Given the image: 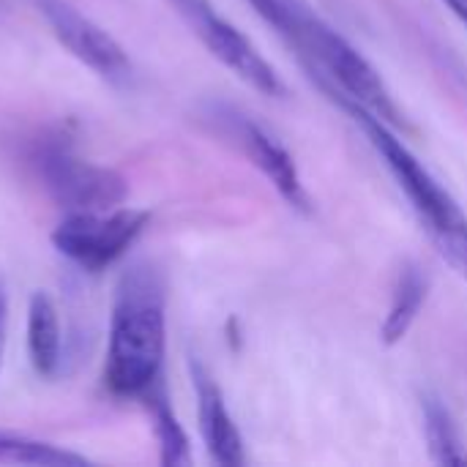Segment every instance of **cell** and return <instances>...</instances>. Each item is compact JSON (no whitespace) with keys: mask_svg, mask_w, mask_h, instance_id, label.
Listing matches in <instances>:
<instances>
[{"mask_svg":"<svg viewBox=\"0 0 467 467\" xmlns=\"http://www.w3.org/2000/svg\"><path fill=\"white\" fill-rule=\"evenodd\" d=\"M427 290H430V282L427 276L421 274V268L416 265H408L400 279H397V287H394V296H391V306H389V315L380 326V339L383 345H397L408 337L410 326L416 323L424 301H427Z\"/></svg>","mask_w":467,"mask_h":467,"instance_id":"11","label":"cell"},{"mask_svg":"<svg viewBox=\"0 0 467 467\" xmlns=\"http://www.w3.org/2000/svg\"><path fill=\"white\" fill-rule=\"evenodd\" d=\"M167 342L164 282L150 265L129 268L115 290L107 348V386L115 397H148L159 386Z\"/></svg>","mask_w":467,"mask_h":467,"instance_id":"2","label":"cell"},{"mask_svg":"<svg viewBox=\"0 0 467 467\" xmlns=\"http://www.w3.org/2000/svg\"><path fill=\"white\" fill-rule=\"evenodd\" d=\"M192 378H194V391H197L200 432H202L211 460L222 467L244 465L246 462L244 438L227 410V402L219 386L211 380V375L200 364H192Z\"/></svg>","mask_w":467,"mask_h":467,"instance_id":"9","label":"cell"},{"mask_svg":"<svg viewBox=\"0 0 467 467\" xmlns=\"http://www.w3.org/2000/svg\"><path fill=\"white\" fill-rule=\"evenodd\" d=\"M0 462L36 467L88 465V460H85L82 454L57 449V446H52V443H38V441H30V438L3 435V432H0Z\"/></svg>","mask_w":467,"mask_h":467,"instance_id":"14","label":"cell"},{"mask_svg":"<svg viewBox=\"0 0 467 467\" xmlns=\"http://www.w3.org/2000/svg\"><path fill=\"white\" fill-rule=\"evenodd\" d=\"M276 33L298 49L301 60L342 107H361L391 129H408L405 112L386 88L378 68L304 0H249Z\"/></svg>","mask_w":467,"mask_h":467,"instance_id":"1","label":"cell"},{"mask_svg":"<svg viewBox=\"0 0 467 467\" xmlns=\"http://www.w3.org/2000/svg\"><path fill=\"white\" fill-rule=\"evenodd\" d=\"M55 38L90 71L112 85H129L134 77V66L126 49L90 16L74 8L68 0H33Z\"/></svg>","mask_w":467,"mask_h":467,"instance_id":"7","label":"cell"},{"mask_svg":"<svg viewBox=\"0 0 467 467\" xmlns=\"http://www.w3.org/2000/svg\"><path fill=\"white\" fill-rule=\"evenodd\" d=\"M150 408H153V421H156V438H159V449H161V465H189L192 454H189V438L181 430L161 386H153L148 391Z\"/></svg>","mask_w":467,"mask_h":467,"instance_id":"13","label":"cell"},{"mask_svg":"<svg viewBox=\"0 0 467 467\" xmlns=\"http://www.w3.org/2000/svg\"><path fill=\"white\" fill-rule=\"evenodd\" d=\"M5 320H8V296L0 282V356H3V342H5Z\"/></svg>","mask_w":467,"mask_h":467,"instance_id":"15","label":"cell"},{"mask_svg":"<svg viewBox=\"0 0 467 467\" xmlns=\"http://www.w3.org/2000/svg\"><path fill=\"white\" fill-rule=\"evenodd\" d=\"M449 5H457V3H462V5H467V0H446Z\"/></svg>","mask_w":467,"mask_h":467,"instance_id":"16","label":"cell"},{"mask_svg":"<svg viewBox=\"0 0 467 467\" xmlns=\"http://www.w3.org/2000/svg\"><path fill=\"white\" fill-rule=\"evenodd\" d=\"M233 134L241 142L244 153L254 161V167L274 183V189L279 192V197L290 208L309 213L312 211V200H309V194L304 189L301 172L296 167V159L287 153V148L274 134H268L265 129H260L257 123L244 120V118L235 120Z\"/></svg>","mask_w":467,"mask_h":467,"instance_id":"8","label":"cell"},{"mask_svg":"<svg viewBox=\"0 0 467 467\" xmlns=\"http://www.w3.org/2000/svg\"><path fill=\"white\" fill-rule=\"evenodd\" d=\"M175 11L186 19L194 36L211 49V55L224 63L238 79L260 90L271 99H285L287 85L282 82L279 71L257 52V47L224 16L213 11L208 0H170Z\"/></svg>","mask_w":467,"mask_h":467,"instance_id":"6","label":"cell"},{"mask_svg":"<svg viewBox=\"0 0 467 467\" xmlns=\"http://www.w3.org/2000/svg\"><path fill=\"white\" fill-rule=\"evenodd\" d=\"M424 432H427L430 454L438 465H467V451L462 446L460 430L451 413L435 397H427L424 402Z\"/></svg>","mask_w":467,"mask_h":467,"instance_id":"12","label":"cell"},{"mask_svg":"<svg viewBox=\"0 0 467 467\" xmlns=\"http://www.w3.org/2000/svg\"><path fill=\"white\" fill-rule=\"evenodd\" d=\"M36 167L44 189L66 211H112L129 194L123 175L82 159L63 140L41 145L36 153Z\"/></svg>","mask_w":467,"mask_h":467,"instance_id":"5","label":"cell"},{"mask_svg":"<svg viewBox=\"0 0 467 467\" xmlns=\"http://www.w3.org/2000/svg\"><path fill=\"white\" fill-rule=\"evenodd\" d=\"M27 358L38 378H55L63 361L60 320L47 293H33L27 304Z\"/></svg>","mask_w":467,"mask_h":467,"instance_id":"10","label":"cell"},{"mask_svg":"<svg viewBox=\"0 0 467 467\" xmlns=\"http://www.w3.org/2000/svg\"><path fill=\"white\" fill-rule=\"evenodd\" d=\"M356 123L367 131L375 150L383 156L394 181L410 200L416 216L421 219L427 235L438 246V252L467 279V216L457 200L430 175V170L405 148V142L394 134L389 123L378 120L372 112L361 107H345Z\"/></svg>","mask_w":467,"mask_h":467,"instance_id":"3","label":"cell"},{"mask_svg":"<svg viewBox=\"0 0 467 467\" xmlns=\"http://www.w3.org/2000/svg\"><path fill=\"white\" fill-rule=\"evenodd\" d=\"M150 213L137 208L68 211L52 233V246L88 274L118 263L148 227Z\"/></svg>","mask_w":467,"mask_h":467,"instance_id":"4","label":"cell"}]
</instances>
